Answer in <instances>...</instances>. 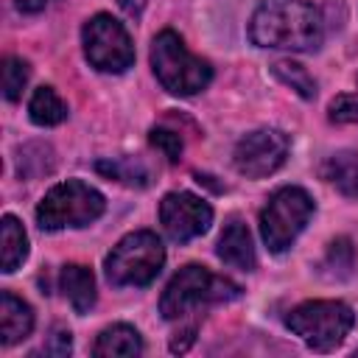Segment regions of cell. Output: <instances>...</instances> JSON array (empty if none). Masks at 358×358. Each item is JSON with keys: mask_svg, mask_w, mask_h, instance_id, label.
Instances as JSON below:
<instances>
[{"mask_svg": "<svg viewBox=\"0 0 358 358\" xmlns=\"http://www.w3.org/2000/svg\"><path fill=\"white\" fill-rule=\"evenodd\" d=\"M249 36L260 48L316 50L322 42V17L305 0H260L249 20Z\"/></svg>", "mask_w": 358, "mask_h": 358, "instance_id": "1", "label": "cell"}, {"mask_svg": "<svg viewBox=\"0 0 358 358\" xmlns=\"http://www.w3.org/2000/svg\"><path fill=\"white\" fill-rule=\"evenodd\" d=\"M151 67L157 81L171 95H196L213 78V67L193 56L176 31H159L151 42Z\"/></svg>", "mask_w": 358, "mask_h": 358, "instance_id": "2", "label": "cell"}, {"mask_svg": "<svg viewBox=\"0 0 358 358\" xmlns=\"http://www.w3.org/2000/svg\"><path fill=\"white\" fill-rule=\"evenodd\" d=\"M238 294H241V288L232 280L218 277V274L207 271L204 266L190 263V266L179 268L171 277V282L165 285L162 299H159V313L165 319H182L185 313H190L196 308L229 302Z\"/></svg>", "mask_w": 358, "mask_h": 358, "instance_id": "3", "label": "cell"}, {"mask_svg": "<svg viewBox=\"0 0 358 358\" xmlns=\"http://www.w3.org/2000/svg\"><path fill=\"white\" fill-rule=\"evenodd\" d=\"M285 324L310 350L327 352L347 338V333L355 324V313L341 299H310L296 305L285 316Z\"/></svg>", "mask_w": 358, "mask_h": 358, "instance_id": "4", "label": "cell"}, {"mask_svg": "<svg viewBox=\"0 0 358 358\" xmlns=\"http://www.w3.org/2000/svg\"><path fill=\"white\" fill-rule=\"evenodd\" d=\"M162 263H165L162 241L148 229H137V232L120 238L117 246H112L103 268H106V280L112 285L140 288V285H148L157 280Z\"/></svg>", "mask_w": 358, "mask_h": 358, "instance_id": "5", "label": "cell"}, {"mask_svg": "<svg viewBox=\"0 0 358 358\" xmlns=\"http://www.w3.org/2000/svg\"><path fill=\"white\" fill-rule=\"evenodd\" d=\"M103 210L106 201L95 187L81 179H67L42 196L36 207V224L45 232H56L64 227H87Z\"/></svg>", "mask_w": 358, "mask_h": 358, "instance_id": "6", "label": "cell"}, {"mask_svg": "<svg viewBox=\"0 0 358 358\" xmlns=\"http://www.w3.org/2000/svg\"><path fill=\"white\" fill-rule=\"evenodd\" d=\"M313 215V199L302 187H280L260 210V235L268 252H285Z\"/></svg>", "mask_w": 358, "mask_h": 358, "instance_id": "7", "label": "cell"}, {"mask_svg": "<svg viewBox=\"0 0 358 358\" xmlns=\"http://www.w3.org/2000/svg\"><path fill=\"white\" fill-rule=\"evenodd\" d=\"M84 56L101 73H123L134 62V45L129 31L112 14H95L87 20L84 31Z\"/></svg>", "mask_w": 358, "mask_h": 358, "instance_id": "8", "label": "cell"}, {"mask_svg": "<svg viewBox=\"0 0 358 358\" xmlns=\"http://www.w3.org/2000/svg\"><path fill=\"white\" fill-rule=\"evenodd\" d=\"M288 137L280 129H255L243 134L232 151L235 171L249 176V179H263L274 173L285 157H288Z\"/></svg>", "mask_w": 358, "mask_h": 358, "instance_id": "9", "label": "cell"}, {"mask_svg": "<svg viewBox=\"0 0 358 358\" xmlns=\"http://www.w3.org/2000/svg\"><path fill=\"white\" fill-rule=\"evenodd\" d=\"M159 221L171 241L185 243L210 229L213 207L187 190H173L159 201Z\"/></svg>", "mask_w": 358, "mask_h": 358, "instance_id": "10", "label": "cell"}, {"mask_svg": "<svg viewBox=\"0 0 358 358\" xmlns=\"http://www.w3.org/2000/svg\"><path fill=\"white\" fill-rule=\"evenodd\" d=\"M215 255H218L227 266H232V268L255 271L257 255H255V243H252V235H249L246 224H241V221L227 224V229H224L221 238H218Z\"/></svg>", "mask_w": 358, "mask_h": 358, "instance_id": "11", "label": "cell"}, {"mask_svg": "<svg viewBox=\"0 0 358 358\" xmlns=\"http://www.w3.org/2000/svg\"><path fill=\"white\" fill-rule=\"evenodd\" d=\"M34 330V310L28 302L14 296L11 291L0 294V344L11 347L22 338H28Z\"/></svg>", "mask_w": 358, "mask_h": 358, "instance_id": "12", "label": "cell"}, {"mask_svg": "<svg viewBox=\"0 0 358 358\" xmlns=\"http://www.w3.org/2000/svg\"><path fill=\"white\" fill-rule=\"evenodd\" d=\"M62 291L67 296V302L73 305L76 313H90V308L95 305V277L87 266L81 263H67L59 274Z\"/></svg>", "mask_w": 358, "mask_h": 358, "instance_id": "13", "label": "cell"}, {"mask_svg": "<svg viewBox=\"0 0 358 358\" xmlns=\"http://www.w3.org/2000/svg\"><path fill=\"white\" fill-rule=\"evenodd\" d=\"M140 352H143V338L131 324L106 327L92 347V355H98V358H131Z\"/></svg>", "mask_w": 358, "mask_h": 358, "instance_id": "14", "label": "cell"}, {"mask_svg": "<svg viewBox=\"0 0 358 358\" xmlns=\"http://www.w3.org/2000/svg\"><path fill=\"white\" fill-rule=\"evenodd\" d=\"M322 179L338 193L358 199V151H336L322 165Z\"/></svg>", "mask_w": 358, "mask_h": 358, "instance_id": "15", "label": "cell"}, {"mask_svg": "<svg viewBox=\"0 0 358 358\" xmlns=\"http://www.w3.org/2000/svg\"><path fill=\"white\" fill-rule=\"evenodd\" d=\"M0 266L6 274H11L14 268L22 266V260L28 257V235L22 229V224L14 215H3L0 224Z\"/></svg>", "mask_w": 358, "mask_h": 358, "instance_id": "16", "label": "cell"}, {"mask_svg": "<svg viewBox=\"0 0 358 358\" xmlns=\"http://www.w3.org/2000/svg\"><path fill=\"white\" fill-rule=\"evenodd\" d=\"M28 117L36 126H56L67 117V103L59 98L53 87H39L28 101Z\"/></svg>", "mask_w": 358, "mask_h": 358, "instance_id": "17", "label": "cell"}, {"mask_svg": "<svg viewBox=\"0 0 358 358\" xmlns=\"http://www.w3.org/2000/svg\"><path fill=\"white\" fill-rule=\"evenodd\" d=\"M95 171L109 176V179H117L123 185H131V187H145L148 185V171L140 159H131V157H115V159H98L95 162Z\"/></svg>", "mask_w": 358, "mask_h": 358, "instance_id": "18", "label": "cell"}, {"mask_svg": "<svg viewBox=\"0 0 358 358\" xmlns=\"http://www.w3.org/2000/svg\"><path fill=\"white\" fill-rule=\"evenodd\" d=\"M352 266H355V249H352V241L350 238H336L330 246H327V255L322 260V271L330 277V280H347L352 274Z\"/></svg>", "mask_w": 358, "mask_h": 358, "instance_id": "19", "label": "cell"}, {"mask_svg": "<svg viewBox=\"0 0 358 358\" xmlns=\"http://www.w3.org/2000/svg\"><path fill=\"white\" fill-rule=\"evenodd\" d=\"M274 76L285 84V87H291L294 92H299L302 98H313L316 95V81L308 76V70L302 67V64H296V62H274Z\"/></svg>", "mask_w": 358, "mask_h": 358, "instance_id": "20", "label": "cell"}, {"mask_svg": "<svg viewBox=\"0 0 358 358\" xmlns=\"http://www.w3.org/2000/svg\"><path fill=\"white\" fill-rule=\"evenodd\" d=\"M28 76H31V67L25 59L20 56H8L3 62V95L8 101H20L25 84H28Z\"/></svg>", "mask_w": 358, "mask_h": 358, "instance_id": "21", "label": "cell"}, {"mask_svg": "<svg viewBox=\"0 0 358 358\" xmlns=\"http://www.w3.org/2000/svg\"><path fill=\"white\" fill-rule=\"evenodd\" d=\"M148 143H151L157 151H162V157H165L168 162H179V159H182L185 143H182V137H179L176 131H171V129H151Z\"/></svg>", "mask_w": 358, "mask_h": 358, "instance_id": "22", "label": "cell"}, {"mask_svg": "<svg viewBox=\"0 0 358 358\" xmlns=\"http://www.w3.org/2000/svg\"><path fill=\"white\" fill-rule=\"evenodd\" d=\"M327 112H330L333 123H358V87H355V92L336 95L330 101Z\"/></svg>", "mask_w": 358, "mask_h": 358, "instance_id": "23", "label": "cell"}, {"mask_svg": "<svg viewBox=\"0 0 358 358\" xmlns=\"http://www.w3.org/2000/svg\"><path fill=\"white\" fill-rule=\"evenodd\" d=\"M31 162H36L39 173H50V171H53V151H50V145L31 143V145L20 148V173H22Z\"/></svg>", "mask_w": 358, "mask_h": 358, "instance_id": "24", "label": "cell"}, {"mask_svg": "<svg viewBox=\"0 0 358 358\" xmlns=\"http://www.w3.org/2000/svg\"><path fill=\"white\" fill-rule=\"evenodd\" d=\"M70 350H73V336L67 327H53V333L48 336V341L42 347V352L53 355V358H64V355H70Z\"/></svg>", "mask_w": 358, "mask_h": 358, "instance_id": "25", "label": "cell"}, {"mask_svg": "<svg viewBox=\"0 0 358 358\" xmlns=\"http://www.w3.org/2000/svg\"><path fill=\"white\" fill-rule=\"evenodd\" d=\"M193 338H196V327H187V330H182V333H173V338H171V352H185V350L193 344Z\"/></svg>", "mask_w": 358, "mask_h": 358, "instance_id": "26", "label": "cell"}, {"mask_svg": "<svg viewBox=\"0 0 358 358\" xmlns=\"http://www.w3.org/2000/svg\"><path fill=\"white\" fill-rule=\"evenodd\" d=\"M120 3V8L126 11V14H131V17H140V11H143V6L148 3V0H117Z\"/></svg>", "mask_w": 358, "mask_h": 358, "instance_id": "27", "label": "cell"}, {"mask_svg": "<svg viewBox=\"0 0 358 358\" xmlns=\"http://www.w3.org/2000/svg\"><path fill=\"white\" fill-rule=\"evenodd\" d=\"M17 6H20L22 11H39V8L48 6V0H17Z\"/></svg>", "mask_w": 358, "mask_h": 358, "instance_id": "28", "label": "cell"}]
</instances>
